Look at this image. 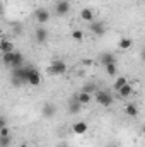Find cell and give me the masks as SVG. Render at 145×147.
<instances>
[{
  "label": "cell",
  "instance_id": "obj_8",
  "mask_svg": "<svg viewBox=\"0 0 145 147\" xmlns=\"http://www.w3.org/2000/svg\"><path fill=\"white\" fill-rule=\"evenodd\" d=\"M91 31H92L94 34H97V36H103V34L106 33V26H104V22L94 21V22H91Z\"/></svg>",
  "mask_w": 145,
  "mask_h": 147
},
{
  "label": "cell",
  "instance_id": "obj_23",
  "mask_svg": "<svg viewBox=\"0 0 145 147\" xmlns=\"http://www.w3.org/2000/svg\"><path fill=\"white\" fill-rule=\"evenodd\" d=\"M9 135H10L9 128L7 127H0V137H9Z\"/></svg>",
  "mask_w": 145,
  "mask_h": 147
},
{
  "label": "cell",
  "instance_id": "obj_3",
  "mask_svg": "<svg viewBox=\"0 0 145 147\" xmlns=\"http://www.w3.org/2000/svg\"><path fill=\"white\" fill-rule=\"evenodd\" d=\"M48 72L51 74V75H63V74L67 72V63L63 60H53L51 65H50V69H48Z\"/></svg>",
  "mask_w": 145,
  "mask_h": 147
},
{
  "label": "cell",
  "instance_id": "obj_20",
  "mask_svg": "<svg viewBox=\"0 0 145 147\" xmlns=\"http://www.w3.org/2000/svg\"><path fill=\"white\" fill-rule=\"evenodd\" d=\"M70 36H72V39H75V41H82V39H84V33H82L80 29H73L72 33H70Z\"/></svg>",
  "mask_w": 145,
  "mask_h": 147
},
{
  "label": "cell",
  "instance_id": "obj_13",
  "mask_svg": "<svg viewBox=\"0 0 145 147\" xmlns=\"http://www.w3.org/2000/svg\"><path fill=\"white\" fill-rule=\"evenodd\" d=\"M41 113H43V116H44V118H51V116L56 113V106H55V105H51V103H46V105L43 106V111H41Z\"/></svg>",
  "mask_w": 145,
  "mask_h": 147
},
{
  "label": "cell",
  "instance_id": "obj_5",
  "mask_svg": "<svg viewBox=\"0 0 145 147\" xmlns=\"http://www.w3.org/2000/svg\"><path fill=\"white\" fill-rule=\"evenodd\" d=\"M55 12H56V16H67L68 12H70V2L68 0H60V2H56V5H55Z\"/></svg>",
  "mask_w": 145,
  "mask_h": 147
},
{
  "label": "cell",
  "instance_id": "obj_30",
  "mask_svg": "<svg viewBox=\"0 0 145 147\" xmlns=\"http://www.w3.org/2000/svg\"><path fill=\"white\" fill-rule=\"evenodd\" d=\"M60 147H70V146H60Z\"/></svg>",
  "mask_w": 145,
  "mask_h": 147
},
{
  "label": "cell",
  "instance_id": "obj_15",
  "mask_svg": "<svg viewBox=\"0 0 145 147\" xmlns=\"http://www.w3.org/2000/svg\"><path fill=\"white\" fill-rule=\"evenodd\" d=\"M77 99H79L82 105H89V103L92 101V94L87 92V91H80V92L77 94Z\"/></svg>",
  "mask_w": 145,
  "mask_h": 147
},
{
  "label": "cell",
  "instance_id": "obj_18",
  "mask_svg": "<svg viewBox=\"0 0 145 147\" xmlns=\"http://www.w3.org/2000/svg\"><path fill=\"white\" fill-rule=\"evenodd\" d=\"M99 60H101V63L106 67L109 63H114V55H113V53H103V55L99 57Z\"/></svg>",
  "mask_w": 145,
  "mask_h": 147
},
{
  "label": "cell",
  "instance_id": "obj_24",
  "mask_svg": "<svg viewBox=\"0 0 145 147\" xmlns=\"http://www.w3.org/2000/svg\"><path fill=\"white\" fill-rule=\"evenodd\" d=\"M82 91H87V92H92V91H96V86H94V84H87V86H85V87H84Z\"/></svg>",
  "mask_w": 145,
  "mask_h": 147
},
{
  "label": "cell",
  "instance_id": "obj_6",
  "mask_svg": "<svg viewBox=\"0 0 145 147\" xmlns=\"http://www.w3.org/2000/svg\"><path fill=\"white\" fill-rule=\"evenodd\" d=\"M72 130H73V134H77V135H84V134H87L89 125H87V121L79 120V121H75L72 125Z\"/></svg>",
  "mask_w": 145,
  "mask_h": 147
},
{
  "label": "cell",
  "instance_id": "obj_29",
  "mask_svg": "<svg viewBox=\"0 0 145 147\" xmlns=\"http://www.w3.org/2000/svg\"><path fill=\"white\" fill-rule=\"evenodd\" d=\"M109 147H118V146H114V144H111V146H109Z\"/></svg>",
  "mask_w": 145,
  "mask_h": 147
},
{
  "label": "cell",
  "instance_id": "obj_4",
  "mask_svg": "<svg viewBox=\"0 0 145 147\" xmlns=\"http://www.w3.org/2000/svg\"><path fill=\"white\" fill-rule=\"evenodd\" d=\"M26 84H29V86H33V87H36L41 84V72L34 69V67H29V70H28V82Z\"/></svg>",
  "mask_w": 145,
  "mask_h": 147
},
{
  "label": "cell",
  "instance_id": "obj_14",
  "mask_svg": "<svg viewBox=\"0 0 145 147\" xmlns=\"http://www.w3.org/2000/svg\"><path fill=\"white\" fill-rule=\"evenodd\" d=\"M132 46H133V39H132V38L123 36L118 41V48H119V50H130Z\"/></svg>",
  "mask_w": 145,
  "mask_h": 147
},
{
  "label": "cell",
  "instance_id": "obj_7",
  "mask_svg": "<svg viewBox=\"0 0 145 147\" xmlns=\"http://www.w3.org/2000/svg\"><path fill=\"white\" fill-rule=\"evenodd\" d=\"M80 19L85 21V22H94L96 21V14H94V10L91 7H84L80 10Z\"/></svg>",
  "mask_w": 145,
  "mask_h": 147
},
{
  "label": "cell",
  "instance_id": "obj_12",
  "mask_svg": "<svg viewBox=\"0 0 145 147\" xmlns=\"http://www.w3.org/2000/svg\"><path fill=\"white\" fill-rule=\"evenodd\" d=\"M34 38H36L38 43H41V45H43V43H46V39H48V31H46L44 28H41V26H39L36 31H34Z\"/></svg>",
  "mask_w": 145,
  "mask_h": 147
},
{
  "label": "cell",
  "instance_id": "obj_9",
  "mask_svg": "<svg viewBox=\"0 0 145 147\" xmlns=\"http://www.w3.org/2000/svg\"><path fill=\"white\" fill-rule=\"evenodd\" d=\"M34 17H36V21L39 24H44V22L50 21V12L46 9H38L36 12H34Z\"/></svg>",
  "mask_w": 145,
  "mask_h": 147
},
{
  "label": "cell",
  "instance_id": "obj_22",
  "mask_svg": "<svg viewBox=\"0 0 145 147\" xmlns=\"http://www.w3.org/2000/svg\"><path fill=\"white\" fill-rule=\"evenodd\" d=\"M9 144H10V135L9 137H0V146L2 147H9Z\"/></svg>",
  "mask_w": 145,
  "mask_h": 147
},
{
  "label": "cell",
  "instance_id": "obj_27",
  "mask_svg": "<svg viewBox=\"0 0 145 147\" xmlns=\"http://www.w3.org/2000/svg\"><path fill=\"white\" fill-rule=\"evenodd\" d=\"M19 147H29V146H28V142H24V144H21Z\"/></svg>",
  "mask_w": 145,
  "mask_h": 147
},
{
  "label": "cell",
  "instance_id": "obj_2",
  "mask_svg": "<svg viewBox=\"0 0 145 147\" xmlns=\"http://www.w3.org/2000/svg\"><path fill=\"white\" fill-rule=\"evenodd\" d=\"M94 98H96V103H97L99 106H103V108H109V106L113 105V96L109 94V91L99 89V91H96Z\"/></svg>",
  "mask_w": 145,
  "mask_h": 147
},
{
  "label": "cell",
  "instance_id": "obj_26",
  "mask_svg": "<svg viewBox=\"0 0 145 147\" xmlns=\"http://www.w3.org/2000/svg\"><path fill=\"white\" fill-rule=\"evenodd\" d=\"M142 60H144V62H145V48H144V50H142Z\"/></svg>",
  "mask_w": 145,
  "mask_h": 147
},
{
  "label": "cell",
  "instance_id": "obj_28",
  "mask_svg": "<svg viewBox=\"0 0 145 147\" xmlns=\"http://www.w3.org/2000/svg\"><path fill=\"white\" fill-rule=\"evenodd\" d=\"M142 132H144V134H145V125H144V127H142Z\"/></svg>",
  "mask_w": 145,
  "mask_h": 147
},
{
  "label": "cell",
  "instance_id": "obj_11",
  "mask_svg": "<svg viewBox=\"0 0 145 147\" xmlns=\"http://www.w3.org/2000/svg\"><path fill=\"white\" fill-rule=\"evenodd\" d=\"M0 50H2V53H12V51H15L14 50V43L9 41L7 38H2L0 39Z\"/></svg>",
  "mask_w": 145,
  "mask_h": 147
},
{
  "label": "cell",
  "instance_id": "obj_21",
  "mask_svg": "<svg viewBox=\"0 0 145 147\" xmlns=\"http://www.w3.org/2000/svg\"><path fill=\"white\" fill-rule=\"evenodd\" d=\"M106 72H108L109 77H114L116 74H118V69H116V63H109L106 65Z\"/></svg>",
  "mask_w": 145,
  "mask_h": 147
},
{
  "label": "cell",
  "instance_id": "obj_1",
  "mask_svg": "<svg viewBox=\"0 0 145 147\" xmlns=\"http://www.w3.org/2000/svg\"><path fill=\"white\" fill-rule=\"evenodd\" d=\"M2 60L5 65L17 69V67H24V55L21 51H12V53H2Z\"/></svg>",
  "mask_w": 145,
  "mask_h": 147
},
{
  "label": "cell",
  "instance_id": "obj_16",
  "mask_svg": "<svg viewBox=\"0 0 145 147\" xmlns=\"http://www.w3.org/2000/svg\"><path fill=\"white\" fill-rule=\"evenodd\" d=\"M132 92H133V87H132V84H130V82H128V84H125V86L118 91L119 98H130V96H132Z\"/></svg>",
  "mask_w": 145,
  "mask_h": 147
},
{
  "label": "cell",
  "instance_id": "obj_19",
  "mask_svg": "<svg viewBox=\"0 0 145 147\" xmlns=\"http://www.w3.org/2000/svg\"><path fill=\"white\" fill-rule=\"evenodd\" d=\"M125 84H128V79H126L125 75H121V77H118V79H116V82H114V86H113V87H114L116 91H119Z\"/></svg>",
  "mask_w": 145,
  "mask_h": 147
},
{
  "label": "cell",
  "instance_id": "obj_10",
  "mask_svg": "<svg viewBox=\"0 0 145 147\" xmlns=\"http://www.w3.org/2000/svg\"><path fill=\"white\" fill-rule=\"evenodd\" d=\"M80 108H82V103L77 99V96L68 101V113H70V115H77V113L80 111Z\"/></svg>",
  "mask_w": 145,
  "mask_h": 147
},
{
  "label": "cell",
  "instance_id": "obj_25",
  "mask_svg": "<svg viewBox=\"0 0 145 147\" xmlns=\"http://www.w3.org/2000/svg\"><path fill=\"white\" fill-rule=\"evenodd\" d=\"M84 65H91V60L89 58H84Z\"/></svg>",
  "mask_w": 145,
  "mask_h": 147
},
{
  "label": "cell",
  "instance_id": "obj_17",
  "mask_svg": "<svg viewBox=\"0 0 145 147\" xmlns=\"http://www.w3.org/2000/svg\"><path fill=\"white\" fill-rule=\"evenodd\" d=\"M125 115H128L130 118H135V116L138 115V108H137V105L128 103V105L125 106Z\"/></svg>",
  "mask_w": 145,
  "mask_h": 147
}]
</instances>
